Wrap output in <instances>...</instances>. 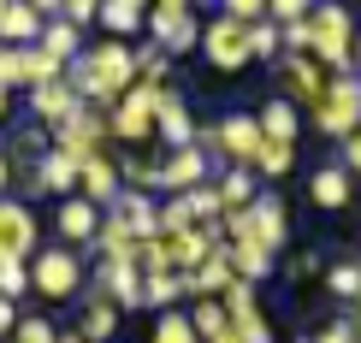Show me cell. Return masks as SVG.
Returning a JSON list of instances; mask_svg holds the SVG:
<instances>
[{"label":"cell","instance_id":"cell-41","mask_svg":"<svg viewBox=\"0 0 361 343\" xmlns=\"http://www.w3.org/2000/svg\"><path fill=\"white\" fill-rule=\"evenodd\" d=\"M95 6L101 0H66V6H54V18H66L71 30H83V24H95Z\"/></svg>","mask_w":361,"mask_h":343},{"label":"cell","instance_id":"cell-56","mask_svg":"<svg viewBox=\"0 0 361 343\" xmlns=\"http://www.w3.org/2000/svg\"><path fill=\"white\" fill-rule=\"evenodd\" d=\"M355 266H361V255H355Z\"/></svg>","mask_w":361,"mask_h":343},{"label":"cell","instance_id":"cell-35","mask_svg":"<svg viewBox=\"0 0 361 343\" xmlns=\"http://www.w3.org/2000/svg\"><path fill=\"white\" fill-rule=\"evenodd\" d=\"M178 273H154V278H142V308H166V302H178Z\"/></svg>","mask_w":361,"mask_h":343},{"label":"cell","instance_id":"cell-17","mask_svg":"<svg viewBox=\"0 0 361 343\" xmlns=\"http://www.w3.org/2000/svg\"><path fill=\"white\" fill-rule=\"evenodd\" d=\"M54 225H59V249H78V243L89 249V243H95V231H101V207L66 196V201H59V213H54Z\"/></svg>","mask_w":361,"mask_h":343},{"label":"cell","instance_id":"cell-33","mask_svg":"<svg viewBox=\"0 0 361 343\" xmlns=\"http://www.w3.org/2000/svg\"><path fill=\"white\" fill-rule=\"evenodd\" d=\"M184 207H190V219H195V225H207V219H219L225 207H219V189H214V177H207V184H195L190 196H184Z\"/></svg>","mask_w":361,"mask_h":343},{"label":"cell","instance_id":"cell-34","mask_svg":"<svg viewBox=\"0 0 361 343\" xmlns=\"http://www.w3.org/2000/svg\"><path fill=\"white\" fill-rule=\"evenodd\" d=\"M184 231H195L190 207H184V196H166L160 201V237H184Z\"/></svg>","mask_w":361,"mask_h":343},{"label":"cell","instance_id":"cell-47","mask_svg":"<svg viewBox=\"0 0 361 343\" xmlns=\"http://www.w3.org/2000/svg\"><path fill=\"white\" fill-rule=\"evenodd\" d=\"M320 343H355V332H350V320H332V325H326V332H320Z\"/></svg>","mask_w":361,"mask_h":343},{"label":"cell","instance_id":"cell-27","mask_svg":"<svg viewBox=\"0 0 361 343\" xmlns=\"http://www.w3.org/2000/svg\"><path fill=\"white\" fill-rule=\"evenodd\" d=\"M89 249H95L101 261H130L137 237H130V225H125L118 213H101V231H95V243H89Z\"/></svg>","mask_w":361,"mask_h":343},{"label":"cell","instance_id":"cell-10","mask_svg":"<svg viewBox=\"0 0 361 343\" xmlns=\"http://www.w3.org/2000/svg\"><path fill=\"white\" fill-rule=\"evenodd\" d=\"M30 255H36V213L0 196V266H30Z\"/></svg>","mask_w":361,"mask_h":343},{"label":"cell","instance_id":"cell-2","mask_svg":"<svg viewBox=\"0 0 361 343\" xmlns=\"http://www.w3.org/2000/svg\"><path fill=\"white\" fill-rule=\"evenodd\" d=\"M350 42H355L350 6H338V0L308 6V59L326 71V77H350Z\"/></svg>","mask_w":361,"mask_h":343},{"label":"cell","instance_id":"cell-53","mask_svg":"<svg viewBox=\"0 0 361 343\" xmlns=\"http://www.w3.org/2000/svg\"><path fill=\"white\" fill-rule=\"evenodd\" d=\"M214 343H237V337H231V325H225V332H219V337H214Z\"/></svg>","mask_w":361,"mask_h":343},{"label":"cell","instance_id":"cell-39","mask_svg":"<svg viewBox=\"0 0 361 343\" xmlns=\"http://www.w3.org/2000/svg\"><path fill=\"white\" fill-rule=\"evenodd\" d=\"M154 343H195V332H190V320H184V314H160Z\"/></svg>","mask_w":361,"mask_h":343},{"label":"cell","instance_id":"cell-29","mask_svg":"<svg viewBox=\"0 0 361 343\" xmlns=\"http://www.w3.org/2000/svg\"><path fill=\"white\" fill-rule=\"evenodd\" d=\"M219 207L225 213H243V207L255 201V172H237V166H225V177H219Z\"/></svg>","mask_w":361,"mask_h":343},{"label":"cell","instance_id":"cell-54","mask_svg":"<svg viewBox=\"0 0 361 343\" xmlns=\"http://www.w3.org/2000/svg\"><path fill=\"white\" fill-rule=\"evenodd\" d=\"M59 343H83V337H78V332H71V337H59Z\"/></svg>","mask_w":361,"mask_h":343},{"label":"cell","instance_id":"cell-15","mask_svg":"<svg viewBox=\"0 0 361 343\" xmlns=\"http://www.w3.org/2000/svg\"><path fill=\"white\" fill-rule=\"evenodd\" d=\"M24 184H30V189H48V196H78V154L48 148V154L24 172Z\"/></svg>","mask_w":361,"mask_h":343},{"label":"cell","instance_id":"cell-40","mask_svg":"<svg viewBox=\"0 0 361 343\" xmlns=\"http://www.w3.org/2000/svg\"><path fill=\"white\" fill-rule=\"evenodd\" d=\"M24 83V48H0V89H18Z\"/></svg>","mask_w":361,"mask_h":343},{"label":"cell","instance_id":"cell-26","mask_svg":"<svg viewBox=\"0 0 361 343\" xmlns=\"http://www.w3.org/2000/svg\"><path fill=\"white\" fill-rule=\"evenodd\" d=\"M42 54H54L59 66H71V59L83 54V30H71L66 18H42V36H36Z\"/></svg>","mask_w":361,"mask_h":343},{"label":"cell","instance_id":"cell-48","mask_svg":"<svg viewBox=\"0 0 361 343\" xmlns=\"http://www.w3.org/2000/svg\"><path fill=\"white\" fill-rule=\"evenodd\" d=\"M12 325H18V302H6V296H0V337H12Z\"/></svg>","mask_w":361,"mask_h":343},{"label":"cell","instance_id":"cell-32","mask_svg":"<svg viewBox=\"0 0 361 343\" xmlns=\"http://www.w3.org/2000/svg\"><path fill=\"white\" fill-rule=\"evenodd\" d=\"M184 320H190V332H195V343H214V337L225 332V308H219V302H195V308H190Z\"/></svg>","mask_w":361,"mask_h":343},{"label":"cell","instance_id":"cell-6","mask_svg":"<svg viewBox=\"0 0 361 343\" xmlns=\"http://www.w3.org/2000/svg\"><path fill=\"white\" fill-rule=\"evenodd\" d=\"M261 142H267V137H261V125H255V113H231V118H219V125L207 130L195 148H202V154L214 148V154H225L237 172H249L255 154H261Z\"/></svg>","mask_w":361,"mask_h":343},{"label":"cell","instance_id":"cell-1","mask_svg":"<svg viewBox=\"0 0 361 343\" xmlns=\"http://www.w3.org/2000/svg\"><path fill=\"white\" fill-rule=\"evenodd\" d=\"M66 83H71V95H78L83 107L113 113V101L125 95V89H137V54H130V42L83 48V54L66 66Z\"/></svg>","mask_w":361,"mask_h":343},{"label":"cell","instance_id":"cell-43","mask_svg":"<svg viewBox=\"0 0 361 343\" xmlns=\"http://www.w3.org/2000/svg\"><path fill=\"white\" fill-rule=\"evenodd\" d=\"M0 296H6V302L30 296V266H0Z\"/></svg>","mask_w":361,"mask_h":343},{"label":"cell","instance_id":"cell-22","mask_svg":"<svg viewBox=\"0 0 361 343\" xmlns=\"http://www.w3.org/2000/svg\"><path fill=\"white\" fill-rule=\"evenodd\" d=\"M225 266H231L237 285H261V278H273V255H267L261 243H225Z\"/></svg>","mask_w":361,"mask_h":343},{"label":"cell","instance_id":"cell-21","mask_svg":"<svg viewBox=\"0 0 361 343\" xmlns=\"http://www.w3.org/2000/svg\"><path fill=\"white\" fill-rule=\"evenodd\" d=\"M350 196H355V177L343 172V166H320V172L308 177V201H314V207H326V213L350 207Z\"/></svg>","mask_w":361,"mask_h":343},{"label":"cell","instance_id":"cell-25","mask_svg":"<svg viewBox=\"0 0 361 343\" xmlns=\"http://www.w3.org/2000/svg\"><path fill=\"white\" fill-rule=\"evenodd\" d=\"M78 107V95H71V83H48V89H30V113H36L42 130H54L59 118Z\"/></svg>","mask_w":361,"mask_h":343},{"label":"cell","instance_id":"cell-19","mask_svg":"<svg viewBox=\"0 0 361 343\" xmlns=\"http://www.w3.org/2000/svg\"><path fill=\"white\" fill-rule=\"evenodd\" d=\"M101 296H107V302L118 308V314H125V308H142V273L130 261H101Z\"/></svg>","mask_w":361,"mask_h":343},{"label":"cell","instance_id":"cell-51","mask_svg":"<svg viewBox=\"0 0 361 343\" xmlns=\"http://www.w3.org/2000/svg\"><path fill=\"white\" fill-rule=\"evenodd\" d=\"M350 77H361V24H355V42H350Z\"/></svg>","mask_w":361,"mask_h":343},{"label":"cell","instance_id":"cell-5","mask_svg":"<svg viewBox=\"0 0 361 343\" xmlns=\"http://www.w3.org/2000/svg\"><path fill=\"white\" fill-rule=\"evenodd\" d=\"M148 36H154V48L178 59V54H190L195 42H202V24H195V6H184V0H160V6H148Z\"/></svg>","mask_w":361,"mask_h":343},{"label":"cell","instance_id":"cell-45","mask_svg":"<svg viewBox=\"0 0 361 343\" xmlns=\"http://www.w3.org/2000/svg\"><path fill=\"white\" fill-rule=\"evenodd\" d=\"M48 148H54V142H48V130H42V125H30L24 137H18V154H36V160H42Z\"/></svg>","mask_w":361,"mask_h":343},{"label":"cell","instance_id":"cell-38","mask_svg":"<svg viewBox=\"0 0 361 343\" xmlns=\"http://www.w3.org/2000/svg\"><path fill=\"white\" fill-rule=\"evenodd\" d=\"M12 343H59V332L48 320H30V314H18V325H12Z\"/></svg>","mask_w":361,"mask_h":343},{"label":"cell","instance_id":"cell-42","mask_svg":"<svg viewBox=\"0 0 361 343\" xmlns=\"http://www.w3.org/2000/svg\"><path fill=\"white\" fill-rule=\"evenodd\" d=\"M308 18V0H273V6H267V24H302Z\"/></svg>","mask_w":361,"mask_h":343},{"label":"cell","instance_id":"cell-52","mask_svg":"<svg viewBox=\"0 0 361 343\" xmlns=\"http://www.w3.org/2000/svg\"><path fill=\"white\" fill-rule=\"evenodd\" d=\"M6 113H12V95H6V89H0V125H6Z\"/></svg>","mask_w":361,"mask_h":343},{"label":"cell","instance_id":"cell-13","mask_svg":"<svg viewBox=\"0 0 361 343\" xmlns=\"http://www.w3.org/2000/svg\"><path fill=\"white\" fill-rule=\"evenodd\" d=\"M118 160L113 154H83L78 160V201H89V207H113L118 201Z\"/></svg>","mask_w":361,"mask_h":343},{"label":"cell","instance_id":"cell-18","mask_svg":"<svg viewBox=\"0 0 361 343\" xmlns=\"http://www.w3.org/2000/svg\"><path fill=\"white\" fill-rule=\"evenodd\" d=\"M101 213H118V219L130 225V237H137V243L160 237V201H154V196H142V189H118V201H113V207H101Z\"/></svg>","mask_w":361,"mask_h":343},{"label":"cell","instance_id":"cell-24","mask_svg":"<svg viewBox=\"0 0 361 343\" xmlns=\"http://www.w3.org/2000/svg\"><path fill=\"white\" fill-rule=\"evenodd\" d=\"M255 125H261V137H267V142H290V148H296V130H302V113H296V107H290L284 95H273V101H267L261 113H255Z\"/></svg>","mask_w":361,"mask_h":343},{"label":"cell","instance_id":"cell-37","mask_svg":"<svg viewBox=\"0 0 361 343\" xmlns=\"http://www.w3.org/2000/svg\"><path fill=\"white\" fill-rule=\"evenodd\" d=\"M279 54V24H249V59H273Z\"/></svg>","mask_w":361,"mask_h":343},{"label":"cell","instance_id":"cell-20","mask_svg":"<svg viewBox=\"0 0 361 343\" xmlns=\"http://www.w3.org/2000/svg\"><path fill=\"white\" fill-rule=\"evenodd\" d=\"M42 12L30 0H0V48H36Z\"/></svg>","mask_w":361,"mask_h":343},{"label":"cell","instance_id":"cell-16","mask_svg":"<svg viewBox=\"0 0 361 343\" xmlns=\"http://www.w3.org/2000/svg\"><path fill=\"white\" fill-rule=\"evenodd\" d=\"M279 71H284V101H290L296 113L320 101V89H326V71L314 66L308 54H284V59H279Z\"/></svg>","mask_w":361,"mask_h":343},{"label":"cell","instance_id":"cell-31","mask_svg":"<svg viewBox=\"0 0 361 343\" xmlns=\"http://www.w3.org/2000/svg\"><path fill=\"white\" fill-rule=\"evenodd\" d=\"M296 166V148L290 142H261V154H255V166L249 172H261V177H284Z\"/></svg>","mask_w":361,"mask_h":343},{"label":"cell","instance_id":"cell-3","mask_svg":"<svg viewBox=\"0 0 361 343\" xmlns=\"http://www.w3.org/2000/svg\"><path fill=\"white\" fill-rule=\"evenodd\" d=\"M314 130L320 137H350V130H361V77H326L320 101H314Z\"/></svg>","mask_w":361,"mask_h":343},{"label":"cell","instance_id":"cell-4","mask_svg":"<svg viewBox=\"0 0 361 343\" xmlns=\"http://www.w3.org/2000/svg\"><path fill=\"white\" fill-rule=\"evenodd\" d=\"M30 290L48 296V302H71V296L83 290L78 249H36V255H30Z\"/></svg>","mask_w":361,"mask_h":343},{"label":"cell","instance_id":"cell-44","mask_svg":"<svg viewBox=\"0 0 361 343\" xmlns=\"http://www.w3.org/2000/svg\"><path fill=\"white\" fill-rule=\"evenodd\" d=\"M225 18H237V24H261L267 6H261V0H231V6H225Z\"/></svg>","mask_w":361,"mask_h":343},{"label":"cell","instance_id":"cell-28","mask_svg":"<svg viewBox=\"0 0 361 343\" xmlns=\"http://www.w3.org/2000/svg\"><path fill=\"white\" fill-rule=\"evenodd\" d=\"M118 332V308L107 302V296H95V302H83V320H78V337L83 343H107Z\"/></svg>","mask_w":361,"mask_h":343},{"label":"cell","instance_id":"cell-12","mask_svg":"<svg viewBox=\"0 0 361 343\" xmlns=\"http://www.w3.org/2000/svg\"><path fill=\"white\" fill-rule=\"evenodd\" d=\"M154 137L172 148H190L195 142V118H190V101L178 95V89H154Z\"/></svg>","mask_w":361,"mask_h":343},{"label":"cell","instance_id":"cell-8","mask_svg":"<svg viewBox=\"0 0 361 343\" xmlns=\"http://www.w3.org/2000/svg\"><path fill=\"white\" fill-rule=\"evenodd\" d=\"M107 113H95V107H83V101H78V107H71L66 118H59V125H54V148H66V154H107Z\"/></svg>","mask_w":361,"mask_h":343},{"label":"cell","instance_id":"cell-49","mask_svg":"<svg viewBox=\"0 0 361 343\" xmlns=\"http://www.w3.org/2000/svg\"><path fill=\"white\" fill-rule=\"evenodd\" d=\"M12 177H18V166H12V154H6V148H0V196H6V189H12Z\"/></svg>","mask_w":361,"mask_h":343},{"label":"cell","instance_id":"cell-36","mask_svg":"<svg viewBox=\"0 0 361 343\" xmlns=\"http://www.w3.org/2000/svg\"><path fill=\"white\" fill-rule=\"evenodd\" d=\"M326 290H332V296H343V302H355V296H361V266H355V261L332 266V273H326Z\"/></svg>","mask_w":361,"mask_h":343},{"label":"cell","instance_id":"cell-50","mask_svg":"<svg viewBox=\"0 0 361 343\" xmlns=\"http://www.w3.org/2000/svg\"><path fill=\"white\" fill-rule=\"evenodd\" d=\"M290 273H296V278H314V273H320V261H314V255H296Z\"/></svg>","mask_w":361,"mask_h":343},{"label":"cell","instance_id":"cell-11","mask_svg":"<svg viewBox=\"0 0 361 343\" xmlns=\"http://www.w3.org/2000/svg\"><path fill=\"white\" fill-rule=\"evenodd\" d=\"M207 172H214V160L202 154V148H172V154L154 160V189H172V196H190L195 184H207Z\"/></svg>","mask_w":361,"mask_h":343},{"label":"cell","instance_id":"cell-30","mask_svg":"<svg viewBox=\"0 0 361 343\" xmlns=\"http://www.w3.org/2000/svg\"><path fill=\"white\" fill-rule=\"evenodd\" d=\"M48 83H66V66L42 48H24V89H48Z\"/></svg>","mask_w":361,"mask_h":343},{"label":"cell","instance_id":"cell-7","mask_svg":"<svg viewBox=\"0 0 361 343\" xmlns=\"http://www.w3.org/2000/svg\"><path fill=\"white\" fill-rule=\"evenodd\" d=\"M195 48H202V54H207V66L225 71V77H231V71H243V66H255V59H249V24L225 18V12L202 24V42H195Z\"/></svg>","mask_w":361,"mask_h":343},{"label":"cell","instance_id":"cell-9","mask_svg":"<svg viewBox=\"0 0 361 343\" xmlns=\"http://www.w3.org/2000/svg\"><path fill=\"white\" fill-rule=\"evenodd\" d=\"M107 137H118V142H142V137H154V89H148V83L125 89V95L113 101V113H107Z\"/></svg>","mask_w":361,"mask_h":343},{"label":"cell","instance_id":"cell-46","mask_svg":"<svg viewBox=\"0 0 361 343\" xmlns=\"http://www.w3.org/2000/svg\"><path fill=\"white\" fill-rule=\"evenodd\" d=\"M343 172L350 177H361V130H350V137H343V160H338Z\"/></svg>","mask_w":361,"mask_h":343},{"label":"cell","instance_id":"cell-55","mask_svg":"<svg viewBox=\"0 0 361 343\" xmlns=\"http://www.w3.org/2000/svg\"><path fill=\"white\" fill-rule=\"evenodd\" d=\"M355 314H361V296H355Z\"/></svg>","mask_w":361,"mask_h":343},{"label":"cell","instance_id":"cell-14","mask_svg":"<svg viewBox=\"0 0 361 343\" xmlns=\"http://www.w3.org/2000/svg\"><path fill=\"white\" fill-rule=\"evenodd\" d=\"M243 213H249V237H255V243H261L267 255L279 261L284 237H290V213H284V201H279V196H255Z\"/></svg>","mask_w":361,"mask_h":343},{"label":"cell","instance_id":"cell-23","mask_svg":"<svg viewBox=\"0 0 361 343\" xmlns=\"http://www.w3.org/2000/svg\"><path fill=\"white\" fill-rule=\"evenodd\" d=\"M95 24H107V42H125V36H137L148 24V6H137V0H101Z\"/></svg>","mask_w":361,"mask_h":343}]
</instances>
